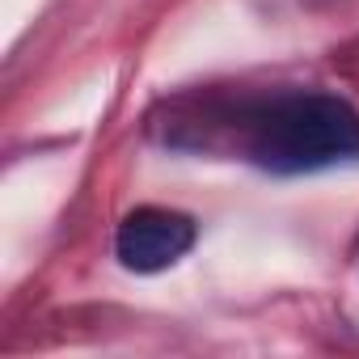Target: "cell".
<instances>
[{
	"mask_svg": "<svg viewBox=\"0 0 359 359\" xmlns=\"http://www.w3.org/2000/svg\"><path fill=\"white\" fill-rule=\"evenodd\" d=\"M245 152L283 177L359 161V110L334 93H279L245 114Z\"/></svg>",
	"mask_w": 359,
	"mask_h": 359,
	"instance_id": "6da1fadb",
	"label": "cell"
},
{
	"mask_svg": "<svg viewBox=\"0 0 359 359\" xmlns=\"http://www.w3.org/2000/svg\"><path fill=\"white\" fill-rule=\"evenodd\" d=\"M199 229L191 216L173 212V208H135L123 216L114 233V254L127 271L135 275H156L169 271L173 262H182L195 245Z\"/></svg>",
	"mask_w": 359,
	"mask_h": 359,
	"instance_id": "7a4b0ae2",
	"label": "cell"
}]
</instances>
